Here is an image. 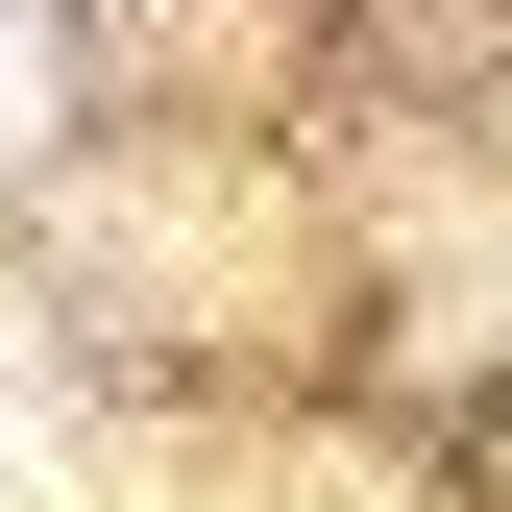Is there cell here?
Returning a JSON list of instances; mask_svg holds the SVG:
<instances>
[{
    "label": "cell",
    "instance_id": "obj_1",
    "mask_svg": "<svg viewBox=\"0 0 512 512\" xmlns=\"http://www.w3.org/2000/svg\"><path fill=\"white\" fill-rule=\"evenodd\" d=\"M25 122H49V25L0 0V147H25Z\"/></svg>",
    "mask_w": 512,
    "mask_h": 512
}]
</instances>
